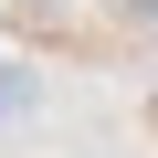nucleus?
Masks as SVG:
<instances>
[{
    "label": "nucleus",
    "instance_id": "nucleus-1",
    "mask_svg": "<svg viewBox=\"0 0 158 158\" xmlns=\"http://www.w3.org/2000/svg\"><path fill=\"white\" fill-rule=\"evenodd\" d=\"M32 106H42V74L32 63H0V127H21Z\"/></svg>",
    "mask_w": 158,
    "mask_h": 158
}]
</instances>
